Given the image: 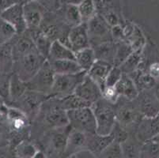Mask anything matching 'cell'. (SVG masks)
Segmentation results:
<instances>
[{
  "label": "cell",
  "instance_id": "f35d334b",
  "mask_svg": "<svg viewBox=\"0 0 159 158\" xmlns=\"http://www.w3.org/2000/svg\"><path fill=\"white\" fill-rule=\"evenodd\" d=\"M111 33H112V40L114 42H120L123 41V40H126L125 37H124V31H123V27L120 25L112 27L111 28Z\"/></svg>",
  "mask_w": 159,
  "mask_h": 158
},
{
  "label": "cell",
  "instance_id": "1f68e13d",
  "mask_svg": "<svg viewBox=\"0 0 159 158\" xmlns=\"http://www.w3.org/2000/svg\"><path fill=\"white\" fill-rule=\"evenodd\" d=\"M127 41L130 43L134 52H143L146 45V39L142 30L137 25L131 32V34L127 37Z\"/></svg>",
  "mask_w": 159,
  "mask_h": 158
},
{
  "label": "cell",
  "instance_id": "8992f818",
  "mask_svg": "<svg viewBox=\"0 0 159 158\" xmlns=\"http://www.w3.org/2000/svg\"><path fill=\"white\" fill-rule=\"evenodd\" d=\"M87 72L81 71L72 74H55L50 97H63L74 94L79 84L84 80Z\"/></svg>",
  "mask_w": 159,
  "mask_h": 158
},
{
  "label": "cell",
  "instance_id": "8fae6325",
  "mask_svg": "<svg viewBox=\"0 0 159 158\" xmlns=\"http://www.w3.org/2000/svg\"><path fill=\"white\" fill-rule=\"evenodd\" d=\"M135 100L143 117L154 118L159 115V101L154 89L141 91Z\"/></svg>",
  "mask_w": 159,
  "mask_h": 158
},
{
  "label": "cell",
  "instance_id": "277c9868",
  "mask_svg": "<svg viewBox=\"0 0 159 158\" xmlns=\"http://www.w3.org/2000/svg\"><path fill=\"white\" fill-rule=\"evenodd\" d=\"M40 29L52 41L59 40L70 47L68 36L70 27L63 21L56 12H46Z\"/></svg>",
  "mask_w": 159,
  "mask_h": 158
},
{
  "label": "cell",
  "instance_id": "ee69618b",
  "mask_svg": "<svg viewBox=\"0 0 159 158\" xmlns=\"http://www.w3.org/2000/svg\"><path fill=\"white\" fill-rule=\"evenodd\" d=\"M154 93H155L157 100L159 101V82H157V85H156L155 87H154Z\"/></svg>",
  "mask_w": 159,
  "mask_h": 158
},
{
  "label": "cell",
  "instance_id": "7a4b0ae2",
  "mask_svg": "<svg viewBox=\"0 0 159 158\" xmlns=\"http://www.w3.org/2000/svg\"><path fill=\"white\" fill-rule=\"evenodd\" d=\"M114 105L117 124L124 127L127 131L134 129L137 130L143 115L139 109L135 100L129 101L120 97Z\"/></svg>",
  "mask_w": 159,
  "mask_h": 158
},
{
  "label": "cell",
  "instance_id": "7c38bea8",
  "mask_svg": "<svg viewBox=\"0 0 159 158\" xmlns=\"http://www.w3.org/2000/svg\"><path fill=\"white\" fill-rule=\"evenodd\" d=\"M23 11L27 29L40 28L44 14L47 12L44 7L38 1L34 0L23 4Z\"/></svg>",
  "mask_w": 159,
  "mask_h": 158
},
{
  "label": "cell",
  "instance_id": "d4e9b609",
  "mask_svg": "<svg viewBox=\"0 0 159 158\" xmlns=\"http://www.w3.org/2000/svg\"><path fill=\"white\" fill-rule=\"evenodd\" d=\"M12 45L11 41L0 44V71L11 74L14 69Z\"/></svg>",
  "mask_w": 159,
  "mask_h": 158
},
{
  "label": "cell",
  "instance_id": "484cf974",
  "mask_svg": "<svg viewBox=\"0 0 159 158\" xmlns=\"http://www.w3.org/2000/svg\"><path fill=\"white\" fill-rule=\"evenodd\" d=\"M96 60H102L113 65L116 45L114 41L105 42L93 47Z\"/></svg>",
  "mask_w": 159,
  "mask_h": 158
},
{
  "label": "cell",
  "instance_id": "83f0119b",
  "mask_svg": "<svg viewBox=\"0 0 159 158\" xmlns=\"http://www.w3.org/2000/svg\"><path fill=\"white\" fill-rule=\"evenodd\" d=\"M75 61L83 71L88 72L96 61L93 47H86L75 52Z\"/></svg>",
  "mask_w": 159,
  "mask_h": 158
},
{
  "label": "cell",
  "instance_id": "60d3db41",
  "mask_svg": "<svg viewBox=\"0 0 159 158\" xmlns=\"http://www.w3.org/2000/svg\"><path fill=\"white\" fill-rule=\"evenodd\" d=\"M17 3H21L20 0H0V14Z\"/></svg>",
  "mask_w": 159,
  "mask_h": 158
},
{
  "label": "cell",
  "instance_id": "ac0fdd59",
  "mask_svg": "<svg viewBox=\"0 0 159 158\" xmlns=\"http://www.w3.org/2000/svg\"><path fill=\"white\" fill-rule=\"evenodd\" d=\"M136 130L137 134L141 138H154L159 134V115L154 118L143 117Z\"/></svg>",
  "mask_w": 159,
  "mask_h": 158
},
{
  "label": "cell",
  "instance_id": "ba28073f",
  "mask_svg": "<svg viewBox=\"0 0 159 158\" xmlns=\"http://www.w3.org/2000/svg\"><path fill=\"white\" fill-rule=\"evenodd\" d=\"M49 97H50L46 94L28 89L20 99L11 104L13 105H8L18 108L22 111L32 123L38 114L43 103Z\"/></svg>",
  "mask_w": 159,
  "mask_h": 158
},
{
  "label": "cell",
  "instance_id": "e0dca14e",
  "mask_svg": "<svg viewBox=\"0 0 159 158\" xmlns=\"http://www.w3.org/2000/svg\"><path fill=\"white\" fill-rule=\"evenodd\" d=\"M112 66L113 65L105 61L96 60L90 70L87 72V74L99 85L102 90H103L105 87L106 78Z\"/></svg>",
  "mask_w": 159,
  "mask_h": 158
},
{
  "label": "cell",
  "instance_id": "e575fe53",
  "mask_svg": "<svg viewBox=\"0 0 159 158\" xmlns=\"http://www.w3.org/2000/svg\"><path fill=\"white\" fill-rule=\"evenodd\" d=\"M11 74L2 73L0 71V97L4 101L9 102L10 100V82Z\"/></svg>",
  "mask_w": 159,
  "mask_h": 158
},
{
  "label": "cell",
  "instance_id": "ffe728a7",
  "mask_svg": "<svg viewBox=\"0 0 159 158\" xmlns=\"http://www.w3.org/2000/svg\"><path fill=\"white\" fill-rule=\"evenodd\" d=\"M56 13L70 28L75 27L82 22V17H81L78 6L62 4L61 7L56 11Z\"/></svg>",
  "mask_w": 159,
  "mask_h": 158
},
{
  "label": "cell",
  "instance_id": "bcb514c9",
  "mask_svg": "<svg viewBox=\"0 0 159 158\" xmlns=\"http://www.w3.org/2000/svg\"><path fill=\"white\" fill-rule=\"evenodd\" d=\"M30 1H34V0H20V2H21V3H22V4L25 3V2H30Z\"/></svg>",
  "mask_w": 159,
  "mask_h": 158
},
{
  "label": "cell",
  "instance_id": "4fadbf2b",
  "mask_svg": "<svg viewBox=\"0 0 159 158\" xmlns=\"http://www.w3.org/2000/svg\"><path fill=\"white\" fill-rule=\"evenodd\" d=\"M75 94L91 105L102 97V90L88 74L75 89Z\"/></svg>",
  "mask_w": 159,
  "mask_h": 158
},
{
  "label": "cell",
  "instance_id": "4dcf8cb0",
  "mask_svg": "<svg viewBox=\"0 0 159 158\" xmlns=\"http://www.w3.org/2000/svg\"><path fill=\"white\" fill-rule=\"evenodd\" d=\"M116 45V55L115 59H114L113 66H120L124 61L128 59V56L132 53L133 51L132 47L130 45L127 40H123L120 42H115Z\"/></svg>",
  "mask_w": 159,
  "mask_h": 158
},
{
  "label": "cell",
  "instance_id": "8d00e7d4",
  "mask_svg": "<svg viewBox=\"0 0 159 158\" xmlns=\"http://www.w3.org/2000/svg\"><path fill=\"white\" fill-rule=\"evenodd\" d=\"M102 97L106 101L115 104L117 100L119 99L120 96L116 89L115 86H105L102 90Z\"/></svg>",
  "mask_w": 159,
  "mask_h": 158
},
{
  "label": "cell",
  "instance_id": "9a60e30c",
  "mask_svg": "<svg viewBox=\"0 0 159 158\" xmlns=\"http://www.w3.org/2000/svg\"><path fill=\"white\" fill-rule=\"evenodd\" d=\"M0 17L15 29L17 34H22L27 30L22 3L14 4L3 11Z\"/></svg>",
  "mask_w": 159,
  "mask_h": 158
},
{
  "label": "cell",
  "instance_id": "b9f144b4",
  "mask_svg": "<svg viewBox=\"0 0 159 158\" xmlns=\"http://www.w3.org/2000/svg\"><path fill=\"white\" fill-rule=\"evenodd\" d=\"M33 148L30 145L21 144L18 148V154H19V156L21 155L22 156H26L33 152Z\"/></svg>",
  "mask_w": 159,
  "mask_h": 158
},
{
  "label": "cell",
  "instance_id": "7402d4cb",
  "mask_svg": "<svg viewBox=\"0 0 159 158\" xmlns=\"http://www.w3.org/2000/svg\"><path fill=\"white\" fill-rule=\"evenodd\" d=\"M71 59L75 60V52L69 47L66 46L59 40L53 41L52 43L47 60H64Z\"/></svg>",
  "mask_w": 159,
  "mask_h": 158
},
{
  "label": "cell",
  "instance_id": "603a6c76",
  "mask_svg": "<svg viewBox=\"0 0 159 158\" xmlns=\"http://www.w3.org/2000/svg\"><path fill=\"white\" fill-rule=\"evenodd\" d=\"M129 75L135 82L139 92L154 89L157 85V81L148 72H146L143 69H138Z\"/></svg>",
  "mask_w": 159,
  "mask_h": 158
},
{
  "label": "cell",
  "instance_id": "f546056e",
  "mask_svg": "<svg viewBox=\"0 0 159 158\" xmlns=\"http://www.w3.org/2000/svg\"><path fill=\"white\" fill-rule=\"evenodd\" d=\"M57 98L59 99V102H60L61 108L66 111L82 108H86V107H91L90 104L85 101L84 100L81 99L75 93L66 96V97H63Z\"/></svg>",
  "mask_w": 159,
  "mask_h": 158
},
{
  "label": "cell",
  "instance_id": "7bdbcfd3",
  "mask_svg": "<svg viewBox=\"0 0 159 158\" xmlns=\"http://www.w3.org/2000/svg\"><path fill=\"white\" fill-rule=\"evenodd\" d=\"M82 0H61L62 4H69V5L79 6Z\"/></svg>",
  "mask_w": 159,
  "mask_h": 158
},
{
  "label": "cell",
  "instance_id": "2e32d148",
  "mask_svg": "<svg viewBox=\"0 0 159 158\" xmlns=\"http://www.w3.org/2000/svg\"><path fill=\"white\" fill-rule=\"evenodd\" d=\"M14 61L31 52L38 51L27 30L22 34H17L11 40Z\"/></svg>",
  "mask_w": 159,
  "mask_h": 158
},
{
  "label": "cell",
  "instance_id": "44dd1931",
  "mask_svg": "<svg viewBox=\"0 0 159 158\" xmlns=\"http://www.w3.org/2000/svg\"><path fill=\"white\" fill-rule=\"evenodd\" d=\"M27 32L30 34L38 52L47 59L52 41L44 34V32L40 28L27 29Z\"/></svg>",
  "mask_w": 159,
  "mask_h": 158
},
{
  "label": "cell",
  "instance_id": "52a82bcc",
  "mask_svg": "<svg viewBox=\"0 0 159 158\" xmlns=\"http://www.w3.org/2000/svg\"><path fill=\"white\" fill-rule=\"evenodd\" d=\"M66 115L71 128L85 134L97 133L96 120L91 107L70 110L66 111Z\"/></svg>",
  "mask_w": 159,
  "mask_h": 158
},
{
  "label": "cell",
  "instance_id": "4316f807",
  "mask_svg": "<svg viewBox=\"0 0 159 158\" xmlns=\"http://www.w3.org/2000/svg\"><path fill=\"white\" fill-rule=\"evenodd\" d=\"M27 90V82L21 80L15 73H12L10 82V100L7 104H11L18 101Z\"/></svg>",
  "mask_w": 159,
  "mask_h": 158
},
{
  "label": "cell",
  "instance_id": "7dc6e473",
  "mask_svg": "<svg viewBox=\"0 0 159 158\" xmlns=\"http://www.w3.org/2000/svg\"><path fill=\"white\" fill-rule=\"evenodd\" d=\"M157 82H159V78H158V79H157Z\"/></svg>",
  "mask_w": 159,
  "mask_h": 158
},
{
  "label": "cell",
  "instance_id": "d590c367",
  "mask_svg": "<svg viewBox=\"0 0 159 158\" xmlns=\"http://www.w3.org/2000/svg\"><path fill=\"white\" fill-rule=\"evenodd\" d=\"M122 74L123 72L119 66H112L105 80V86H115L121 78Z\"/></svg>",
  "mask_w": 159,
  "mask_h": 158
},
{
  "label": "cell",
  "instance_id": "5bb4252c",
  "mask_svg": "<svg viewBox=\"0 0 159 158\" xmlns=\"http://www.w3.org/2000/svg\"><path fill=\"white\" fill-rule=\"evenodd\" d=\"M70 48L74 52L90 47L87 22H82L72 27L68 36Z\"/></svg>",
  "mask_w": 159,
  "mask_h": 158
},
{
  "label": "cell",
  "instance_id": "74e56055",
  "mask_svg": "<svg viewBox=\"0 0 159 158\" xmlns=\"http://www.w3.org/2000/svg\"><path fill=\"white\" fill-rule=\"evenodd\" d=\"M48 12L55 13L61 7V0H37Z\"/></svg>",
  "mask_w": 159,
  "mask_h": 158
},
{
  "label": "cell",
  "instance_id": "3957f363",
  "mask_svg": "<svg viewBox=\"0 0 159 158\" xmlns=\"http://www.w3.org/2000/svg\"><path fill=\"white\" fill-rule=\"evenodd\" d=\"M91 108L96 120L97 134L101 135L110 134L116 123L114 104L102 97L91 105Z\"/></svg>",
  "mask_w": 159,
  "mask_h": 158
},
{
  "label": "cell",
  "instance_id": "d6a6232c",
  "mask_svg": "<svg viewBox=\"0 0 159 158\" xmlns=\"http://www.w3.org/2000/svg\"><path fill=\"white\" fill-rule=\"evenodd\" d=\"M78 7L82 17V22H88L93 16L97 14L94 0H82V2Z\"/></svg>",
  "mask_w": 159,
  "mask_h": 158
},
{
  "label": "cell",
  "instance_id": "30bf717a",
  "mask_svg": "<svg viewBox=\"0 0 159 158\" xmlns=\"http://www.w3.org/2000/svg\"><path fill=\"white\" fill-rule=\"evenodd\" d=\"M55 74L48 61L46 60L39 71L36 74L30 82H27L28 89L41 93L50 97Z\"/></svg>",
  "mask_w": 159,
  "mask_h": 158
},
{
  "label": "cell",
  "instance_id": "cb8c5ba5",
  "mask_svg": "<svg viewBox=\"0 0 159 158\" xmlns=\"http://www.w3.org/2000/svg\"><path fill=\"white\" fill-rule=\"evenodd\" d=\"M48 63L56 74H72L83 71L75 60H54L48 61Z\"/></svg>",
  "mask_w": 159,
  "mask_h": 158
},
{
  "label": "cell",
  "instance_id": "f1b7e54d",
  "mask_svg": "<svg viewBox=\"0 0 159 158\" xmlns=\"http://www.w3.org/2000/svg\"><path fill=\"white\" fill-rule=\"evenodd\" d=\"M142 63L143 52H133L119 67L124 74H131L141 67Z\"/></svg>",
  "mask_w": 159,
  "mask_h": 158
},
{
  "label": "cell",
  "instance_id": "836d02e7",
  "mask_svg": "<svg viewBox=\"0 0 159 158\" xmlns=\"http://www.w3.org/2000/svg\"><path fill=\"white\" fill-rule=\"evenodd\" d=\"M16 35L15 29L0 17V44L11 41Z\"/></svg>",
  "mask_w": 159,
  "mask_h": 158
},
{
  "label": "cell",
  "instance_id": "ab89813d",
  "mask_svg": "<svg viewBox=\"0 0 159 158\" xmlns=\"http://www.w3.org/2000/svg\"><path fill=\"white\" fill-rule=\"evenodd\" d=\"M147 72L157 81L159 78V62H154L151 63L148 66Z\"/></svg>",
  "mask_w": 159,
  "mask_h": 158
},
{
  "label": "cell",
  "instance_id": "d6986e66",
  "mask_svg": "<svg viewBox=\"0 0 159 158\" xmlns=\"http://www.w3.org/2000/svg\"><path fill=\"white\" fill-rule=\"evenodd\" d=\"M115 88L120 97L126 98L129 101L135 100L139 93L135 82L130 77V75L124 73L119 82L115 85Z\"/></svg>",
  "mask_w": 159,
  "mask_h": 158
},
{
  "label": "cell",
  "instance_id": "9c48e42d",
  "mask_svg": "<svg viewBox=\"0 0 159 158\" xmlns=\"http://www.w3.org/2000/svg\"><path fill=\"white\" fill-rule=\"evenodd\" d=\"M90 47H93L112 40L111 26L100 14H97L87 22Z\"/></svg>",
  "mask_w": 159,
  "mask_h": 158
},
{
  "label": "cell",
  "instance_id": "5b68a950",
  "mask_svg": "<svg viewBox=\"0 0 159 158\" xmlns=\"http://www.w3.org/2000/svg\"><path fill=\"white\" fill-rule=\"evenodd\" d=\"M47 59L38 51L31 52L14 60L13 73H15L21 80L28 82L39 71Z\"/></svg>",
  "mask_w": 159,
  "mask_h": 158
},
{
  "label": "cell",
  "instance_id": "6da1fadb",
  "mask_svg": "<svg viewBox=\"0 0 159 158\" xmlns=\"http://www.w3.org/2000/svg\"><path fill=\"white\" fill-rule=\"evenodd\" d=\"M32 128L40 127L44 130L68 125L66 111L60 106L57 97H49L42 104L38 114L31 123Z\"/></svg>",
  "mask_w": 159,
  "mask_h": 158
},
{
  "label": "cell",
  "instance_id": "f6af8a7d",
  "mask_svg": "<svg viewBox=\"0 0 159 158\" xmlns=\"http://www.w3.org/2000/svg\"><path fill=\"white\" fill-rule=\"evenodd\" d=\"M2 120H0V136L2 135V133H3V131H4V130H5V127H4V124H3L4 123L2 121Z\"/></svg>",
  "mask_w": 159,
  "mask_h": 158
}]
</instances>
